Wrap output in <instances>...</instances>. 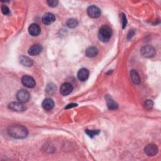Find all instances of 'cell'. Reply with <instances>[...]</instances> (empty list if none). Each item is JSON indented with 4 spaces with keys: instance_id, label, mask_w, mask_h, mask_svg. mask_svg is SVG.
Listing matches in <instances>:
<instances>
[{
    "instance_id": "6da1fadb",
    "label": "cell",
    "mask_w": 161,
    "mask_h": 161,
    "mask_svg": "<svg viewBox=\"0 0 161 161\" xmlns=\"http://www.w3.org/2000/svg\"><path fill=\"white\" fill-rule=\"evenodd\" d=\"M8 135L16 139H22L27 137L29 131L25 126L22 125H11L8 128Z\"/></svg>"
},
{
    "instance_id": "e0dca14e",
    "label": "cell",
    "mask_w": 161,
    "mask_h": 161,
    "mask_svg": "<svg viewBox=\"0 0 161 161\" xmlns=\"http://www.w3.org/2000/svg\"><path fill=\"white\" fill-rule=\"evenodd\" d=\"M98 50L96 47H90L86 50V56L88 58H94L98 55Z\"/></svg>"
},
{
    "instance_id": "7c38bea8",
    "label": "cell",
    "mask_w": 161,
    "mask_h": 161,
    "mask_svg": "<svg viewBox=\"0 0 161 161\" xmlns=\"http://www.w3.org/2000/svg\"><path fill=\"white\" fill-rule=\"evenodd\" d=\"M42 22L45 25H50L53 23L56 20V17L54 15L51 13H47L44 15L42 18Z\"/></svg>"
},
{
    "instance_id": "4fadbf2b",
    "label": "cell",
    "mask_w": 161,
    "mask_h": 161,
    "mask_svg": "<svg viewBox=\"0 0 161 161\" xmlns=\"http://www.w3.org/2000/svg\"><path fill=\"white\" fill-rule=\"evenodd\" d=\"M106 99V104L108 108L110 110H117L118 108V104L113 99V98L112 97H110V96L107 95L105 97Z\"/></svg>"
},
{
    "instance_id": "44dd1931",
    "label": "cell",
    "mask_w": 161,
    "mask_h": 161,
    "mask_svg": "<svg viewBox=\"0 0 161 161\" xmlns=\"http://www.w3.org/2000/svg\"><path fill=\"white\" fill-rule=\"evenodd\" d=\"M153 105H154V103L152 100H150V99H148V100H146L145 101V103H144V106L145 109L149 110L150 109H152V108L153 107Z\"/></svg>"
},
{
    "instance_id": "8fae6325",
    "label": "cell",
    "mask_w": 161,
    "mask_h": 161,
    "mask_svg": "<svg viewBox=\"0 0 161 161\" xmlns=\"http://www.w3.org/2000/svg\"><path fill=\"white\" fill-rule=\"evenodd\" d=\"M42 47L40 44H35L30 47L28 53L30 56H35L39 55L42 50Z\"/></svg>"
},
{
    "instance_id": "7a4b0ae2",
    "label": "cell",
    "mask_w": 161,
    "mask_h": 161,
    "mask_svg": "<svg viewBox=\"0 0 161 161\" xmlns=\"http://www.w3.org/2000/svg\"><path fill=\"white\" fill-rule=\"evenodd\" d=\"M112 36V30L108 25H103L99 29L98 38L103 42H108Z\"/></svg>"
},
{
    "instance_id": "cb8c5ba5",
    "label": "cell",
    "mask_w": 161,
    "mask_h": 161,
    "mask_svg": "<svg viewBox=\"0 0 161 161\" xmlns=\"http://www.w3.org/2000/svg\"><path fill=\"white\" fill-rule=\"evenodd\" d=\"M122 27L123 29H125L127 24V20H126V17L125 15V14L122 13Z\"/></svg>"
},
{
    "instance_id": "8992f818",
    "label": "cell",
    "mask_w": 161,
    "mask_h": 161,
    "mask_svg": "<svg viewBox=\"0 0 161 161\" xmlns=\"http://www.w3.org/2000/svg\"><path fill=\"white\" fill-rule=\"evenodd\" d=\"M8 108L15 112H23L26 109V106L21 102H12L8 104Z\"/></svg>"
},
{
    "instance_id": "d6986e66",
    "label": "cell",
    "mask_w": 161,
    "mask_h": 161,
    "mask_svg": "<svg viewBox=\"0 0 161 161\" xmlns=\"http://www.w3.org/2000/svg\"><path fill=\"white\" fill-rule=\"evenodd\" d=\"M66 25H67V26H68L69 28H70V29H73V28H75L76 26H77V25H78V21H77V20L74 19V18L69 19V20L67 21Z\"/></svg>"
},
{
    "instance_id": "277c9868",
    "label": "cell",
    "mask_w": 161,
    "mask_h": 161,
    "mask_svg": "<svg viewBox=\"0 0 161 161\" xmlns=\"http://www.w3.org/2000/svg\"><path fill=\"white\" fill-rule=\"evenodd\" d=\"M16 99L19 102L24 103L29 101L30 99V94L27 91L21 90L16 93Z\"/></svg>"
},
{
    "instance_id": "5b68a950",
    "label": "cell",
    "mask_w": 161,
    "mask_h": 161,
    "mask_svg": "<svg viewBox=\"0 0 161 161\" xmlns=\"http://www.w3.org/2000/svg\"><path fill=\"white\" fill-rule=\"evenodd\" d=\"M21 83L25 86L29 88H33L36 85L34 79L28 75L23 76V77L21 78Z\"/></svg>"
},
{
    "instance_id": "3957f363",
    "label": "cell",
    "mask_w": 161,
    "mask_h": 161,
    "mask_svg": "<svg viewBox=\"0 0 161 161\" xmlns=\"http://www.w3.org/2000/svg\"><path fill=\"white\" fill-rule=\"evenodd\" d=\"M140 53L142 55V56L147 58H150L153 57L155 55V51L154 48L152 46L145 45V46H144L140 49Z\"/></svg>"
},
{
    "instance_id": "603a6c76",
    "label": "cell",
    "mask_w": 161,
    "mask_h": 161,
    "mask_svg": "<svg viewBox=\"0 0 161 161\" xmlns=\"http://www.w3.org/2000/svg\"><path fill=\"white\" fill-rule=\"evenodd\" d=\"M47 3L51 7H56L58 6L59 2L57 1V0H49V1L47 2Z\"/></svg>"
},
{
    "instance_id": "ba28073f",
    "label": "cell",
    "mask_w": 161,
    "mask_h": 161,
    "mask_svg": "<svg viewBox=\"0 0 161 161\" xmlns=\"http://www.w3.org/2000/svg\"><path fill=\"white\" fill-rule=\"evenodd\" d=\"M88 15L93 18H97L101 15L100 9L96 6H91L88 8Z\"/></svg>"
},
{
    "instance_id": "52a82bcc",
    "label": "cell",
    "mask_w": 161,
    "mask_h": 161,
    "mask_svg": "<svg viewBox=\"0 0 161 161\" xmlns=\"http://www.w3.org/2000/svg\"><path fill=\"white\" fill-rule=\"evenodd\" d=\"M158 151H159V149L157 146L153 144H148L144 149L145 154L149 157H152L158 153Z\"/></svg>"
},
{
    "instance_id": "2e32d148",
    "label": "cell",
    "mask_w": 161,
    "mask_h": 161,
    "mask_svg": "<svg viewBox=\"0 0 161 161\" xmlns=\"http://www.w3.org/2000/svg\"><path fill=\"white\" fill-rule=\"evenodd\" d=\"M20 62L25 67H31L34 64V61L30 58L22 56L20 58Z\"/></svg>"
},
{
    "instance_id": "5bb4252c",
    "label": "cell",
    "mask_w": 161,
    "mask_h": 161,
    "mask_svg": "<svg viewBox=\"0 0 161 161\" xmlns=\"http://www.w3.org/2000/svg\"><path fill=\"white\" fill-rule=\"evenodd\" d=\"M89 74V71L87 69L82 68L77 72V77L80 80H81V81H85L86 80L88 79Z\"/></svg>"
},
{
    "instance_id": "30bf717a",
    "label": "cell",
    "mask_w": 161,
    "mask_h": 161,
    "mask_svg": "<svg viewBox=\"0 0 161 161\" xmlns=\"http://www.w3.org/2000/svg\"><path fill=\"white\" fill-rule=\"evenodd\" d=\"M29 32L30 35L33 37H37L40 34L41 29L38 24L32 23L29 26Z\"/></svg>"
},
{
    "instance_id": "d4e9b609",
    "label": "cell",
    "mask_w": 161,
    "mask_h": 161,
    "mask_svg": "<svg viewBox=\"0 0 161 161\" xmlns=\"http://www.w3.org/2000/svg\"><path fill=\"white\" fill-rule=\"evenodd\" d=\"M75 106H77V104H75V103H71V104H68V105L66 107V109H69V108H73V107H75Z\"/></svg>"
},
{
    "instance_id": "9a60e30c",
    "label": "cell",
    "mask_w": 161,
    "mask_h": 161,
    "mask_svg": "<svg viewBox=\"0 0 161 161\" xmlns=\"http://www.w3.org/2000/svg\"><path fill=\"white\" fill-rule=\"evenodd\" d=\"M42 105L44 110H50L54 106V102L50 98H46L43 101Z\"/></svg>"
},
{
    "instance_id": "ffe728a7",
    "label": "cell",
    "mask_w": 161,
    "mask_h": 161,
    "mask_svg": "<svg viewBox=\"0 0 161 161\" xmlns=\"http://www.w3.org/2000/svg\"><path fill=\"white\" fill-rule=\"evenodd\" d=\"M85 132L86 133L87 135H88L91 138H93V137H94L95 136L98 135L99 133V130H86L85 131Z\"/></svg>"
},
{
    "instance_id": "484cf974",
    "label": "cell",
    "mask_w": 161,
    "mask_h": 161,
    "mask_svg": "<svg viewBox=\"0 0 161 161\" xmlns=\"http://www.w3.org/2000/svg\"><path fill=\"white\" fill-rule=\"evenodd\" d=\"M134 34H135V32H134V31L133 30H130L128 34V39H131L133 35H134Z\"/></svg>"
},
{
    "instance_id": "7402d4cb",
    "label": "cell",
    "mask_w": 161,
    "mask_h": 161,
    "mask_svg": "<svg viewBox=\"0 0 161 161\" xmlns=\"http://www.w3.org/2000/svg\"><path fill=\"white\" fill-rule=\"evenodd\" d=\"M1 8H2V13H3L4 15H8L10 14V9L8 8V7L7 6L3 5L2 6Z\"/></svg>"
},
{
    "instance_id": "ac0fdd59",
    "label": "cell",
    "mask_w": 161,
    "mask_h": 161,
    "mask_svg": "<svg viewBox=\"0 0 161 161\" xmlns=\"http://www.w3.org/2000/svg\"><path fill=\"white\" fill-rule=\"evenodd\" d=\"M130 77L133 83L136 85H139L140 83V78L139 74L136 70H132L130 72Z\"/></svg>"
},
{
    "instance_id": "9c48e42d",
    "label": "cell",
    "mask_w": 161,
    "mask_h": 161,
    "mask_svg": "<svg viewBox=\"0 0 161 161\" xmlns=\"http://www.w3.org/2000/svg\"><path fill=\"white\" fill-rule=\"evenodd\" d=\"M73 91V86L69 83H65L61 86L60 93L63 96L69 95Z\"/></svg>"
}]
</instances>
